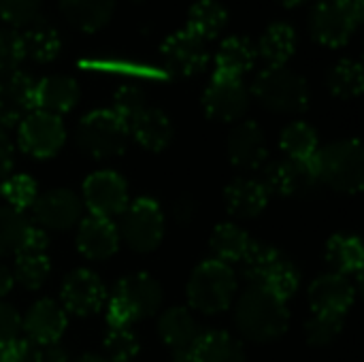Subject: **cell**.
Masks as SVG:
<instances>
[{
    "mask_svg": "<svg viewBox=\"0 0 364 362\" xmlns=\"http://www.w3.org/2000/svg\"><path fill=\"white\" fill-rule=\"evenodd\" d=\"M13 284H15V280H13L11 269H9L6 265L0 262V297H4L6 292H11Z\"/></svg>",
    "mask_w": 364,
    "mask_h": 362,
    "instance_id": "681fc988",
    "label": "cell"
},
{
    "mask_svg": "<svg viewBox=\"0 0 364 362\" xmlns=\"http://www.w3.org/2000/svg\"><path fill=\"white\" fill-rule=\"evenodd\" d=\"M81 201L70 190H49L32 203L36 222L49 230H68L81 220Z\"/></svg>",
    "mask_w": 364,
    "mask_h": 362,
    "instance_id": "e0dca14e",
    "label": "cell"
},
{
    "mask_svg": "<svg viewBox=\"0 0 364 362\" xmlns=\"http://www.w3.org/2000/svg\"><path fill=\"white\" fill-rule=\"evenodd\" d=\"M126 141L128 128L113 111H94L79 122L77 145L96 160L122 156Z\"/></svg>",
    "mask_w": 364,
    "mask_h": 362,
    "instance_id": "52a82bcc",
    "label": "cell"
},
{
    "mask_svg": "<svg viewBox=\"0 0 364 362\" xmlns=\"http://www.w3.org/2000/svg\"><path fill=\"white\" fill-rule=\"evenodd\" d=\"M256 62V49L247 38L241 36H232L228 41L222 43L218 55H215V66L220 75H228V77H241L243 73H247Z\"/></svg>",
    "mask_w": 364,
    "mask_h": 362,
    "instance_id": "f546056e",
    "label": "cell"
},
{
    "mask_svg": "<svg viewBox=\"0 0 364 362\" xmlns=\"http://www.w3.org/2000/svg\"><path fill=\"white\" fill-rule=\"evenodd\" d=\"M15 273H13V280L28 288V290H36L45 284L47 275H49V258L47 254H41V252H19L15 254Z\"/></svg>",
    "mask_w": 364,
    "mask_h": 362,
    "instance_id": "836d02e7",
    "label": "cell"
},
{
    "mask_svg": "<svg viewBox=\"0 0 364 362\" xmlns=\"http://www.w3.org/2000/svg\"><path fill=\"white\" fill-rule=\"evenodd\" d=\"M192 362H245V352L239 339L228 333H203L194 348Z\"/></svg>",
    "mask_w": 364,
    "mask_h": 362,
    "instance_id": "83f0119b",
    "label": "cell"
},
{
    "mask_svg": "<svg viewBox=\"0 0 364 362\" xmlns=\"http://www.w3.org/2000/svg\"><path fill=\"white\" fill-rule=\"evenodd\" d=\"M160 337L168 346L173 361L175 362H192L194 348L198 339L203 337L198 322L194 316L183 309V307H173L162 314L160 324H158Z\"/></svg>",
    "mask_w": 364,
    "mask_h": 362,
    "instance_id": "5bb4252c",
    "label": "cell"
},
{
    "mask_svg": "<svg viewBox=\"0 0 364 362\" xmlns=\"http://www.w3.org/2000/svg\"><path fill=\"white\" fill-rule=\"evenodd\" d=\"M38 362H68V354L60 346V341L43 344V346H38Z\"/></svg>",
    "mask_w": 364,
    "mask_h": 362,
    "instance_id": "c3c4849f",
    "label": "cell"
},
{
    "mask_svg": "<svg viewBox=\"0 0 364 362\" xmlns=\"http://www.w3.org/2000/svg\"><path fill=\"white\" fill-rule=\"evenodd\" d=\"M23 331L26 339L43 346V344H55L66 331V314L64 309L49 299H43L30 307V312L23 318Z\"/></svg>",
    "mask_w": 364,
    "mask_h": 362,
    "instance_id": "44dd1931",
    "label": "cell"
},
{
    "mask_svg": "<svg viewBox=\"0 0 364 362\" xmlns=\"http://www.w3.org/2000/svg\"><path fill=\"white\" fill-rule=\"evenodd\" d=\"M119 235L111 220L90 215L79 224L77 230V247L90 260H105L117 252Z\"/></svg>",
    "mask_w": 364,
    "mask_h": 362,
    "instance_id": "7402d4cb",
    "label": "cell"
},
{
    "mask_svg": "<svg viewBox=\"0 0 364 362\" xmlns=\"http://www.w3.org/2000/svg\"><path fill=\"white\" fill-rule=\"evenodd\" d=\"M282 149L292 160H311L318 151V134L311 126L294 122L282 132Z\"/></svg>",
    "mask_w": 364,
    "mask_h": 362,
    "instance_id": "e575fe53",
    "label": "cell"
},
{
    "mask_svg": "<svg viewBox=\"0 0 364 362\" xmlns=\"http://www.w3.org/2000/svg\"><path fill=\"white\" fill-rule=\"evenodd\" d=\"M328 85L333 90L335 96L339 98H354L363 92L364 87V75L363 66L354 60H343L339 62L331 77H328Z\"/></svg>",
    "mask_w": 364,
    "mask_h": 362,
    "instance_id": "8d00e7d4",
    "label": "cell"
},
{
    "mask_svg": "<svg viewBox=\"0 0 364 362\" xmlns=\"http://www.w3.org/2000/svg\"><path fill=\"white\" fill-rule=\"evenodd\" d=\"M226 26V9L215 0H200L190 9L188 15V30L196 36L215 38Z\"/></svg>",
    "mask_w": 364,
    "mask_h": 362,
    "instance_id": "1f68e13d",
    "label": "cell"
},
{
    "mask_svg": "<svg viewBox=\"0 0 364 362\" xmlns=\"http://www.w3.org/2000/svg\"><path fill=\"white\" fill-rule=\"evenodd\" d=\"M254 96L277 113H303L309 105L305 79L284 66H269L262 70L254 81Z\"/></svg>",
    "mask_w": 364,
    "mask_h": 362,
    "instance_id": "8992f818",
    "label": "cell"
},
{
    "mask_svg": "<svg viewBox=\"0 0 364 362\" xmlns=\"http://www.w3.org/2000/svg\"><path fill=\"white\" fill-rule=\"evenodd\" d=\"M279 4H284V6H296V4H301V2H305V0H277Z\"/></svg>",
    "mask_w": 364,
    "mask_h": 362,
    "instance_id": "816d5d0a",
    "label": "cell"
},
{
    "mask_svg": "<svg viewBox=\"0 0 364 362\" xmlns=\"http://www.w3.org/2000/svg\"><path fill=\"white\" fill-rule=\"evenodd\" d=\"M162 60L173 75L188 77L207 66L209 53L200 36L190 30L168 36L162 45Z\"/></svg>",
    "mask_w": 364,
    "mask_h": 362,
    "instance_id": "2e32d148",
    "label": "cell"
},
{
    "mask_svg": "<svg viewBox=\"0 0 364 362\" xmlns=\"http://www.w3.org/2000/svg\"><path fill=\"white\" fill-rule=\"evenodd\" d=\"M19 331H21V318H19V314L11 305H6V303L0 301V346L17 339L19 337Z\"/></svg>",
    "mask_w": 364,
    "mask_h": 362,
    "instance_id": "f6af8a7d",
    "label": "cell"
},
{
    "mask_svg": "<svg viewBox=\"0 0 364 362\" xmlns=\"http://www.w3.org/2000/svg\"><path fill=\"white\" fill-rule=\"evenodd\" d=\"M15 156H13V145L6 139V134L0 128V179H6L11 169H13Z\"/></svg>",
    "mask_w": 364,
    "mask_h": 362,
    "instance_id": "7dc6e473",
    "label": "cell"
},
{
    "mask_svg": "<svg viewBox=\"0 0 364 362\" xmlns=\"http://www.w3.org/2000/svg\"><path fill=\"white\" fill-rule=\"evenodd\" d=\"M147 109V100H145V92L136 85H122L113 98V113L124 122V126L128 128L141 111Z\"/></svg>",
    "mask_w": 364,
    "mask_h": 362,
    "instance_id": "f35d334b",
    "label": "cell"
},
{
    "mask_svg": "<svg viewBox=\"0 0 364 362\" xmlns=\"http://www.w3.org/2000/svg\"><path fill=\"white\" fill-rule=\"evenodd\" d=\"M79 100V85L75 79L64 75L45 77L41 83L34 85V105L38 111L60 115L70 111Z\"/></svg>",
    "mask_w": 364,
    "mask_h": 362,
    "instance_id": "603a6c76",
    "label": "cell"
},
{
    "mask_svg": "<svg viewBox=\"0 0 364 362\" xmlns=\"http://www.w3.org/2000/svg\"><path fill=\"white\" fill-rule=\"evenodd\" d=\"M311 162L320 183H326L337 192L358 194L364 188V156L356 139L318 149Z\"/></svg>",
    "mask_w": 364,
    "mask_h": 362,
    "instance_id": "7a4b0ae2",
    "label": "cell"
},
{
    "mask_svg": "<svg viewBox=\"0 0 364 362\" xmlns=\"http://www.w3.org/2000/svg\"><path fill=\"white\" fill-rule=\"evenodd\" d=\"M162 303L160 284L147 273H134L124 277L109 303L107 324L109 329L130 326L134 320L149 318L158 312Z\"/></svg>",
    "mask_w": 364,
    "mask_h": 362,
    "instance_id": "277c9868",
    "label": "cell"
},
{
    "mask_svg": "<svg viewBox=\"0 0 364 362\" xmlns=\"http://www.w3.org/2000/svg\"><path fill=\"white\" fill-rule=\"evenodd\" d=\"M83 198L92 215L111 220L128 207V188L126 181L113 171H98L90 175L83 183Z\"/></svg>",
    "mask_w": 364,
    "mask_h": 362,
    "instance_id": "7c38bea8",
    "label": "cell"
},
{
    "mask_svg": "<svg viewBox=\"0 0 364 362\" xmlns=\"http://www.w3.org/2000/svg\"><path fill=\"white\" fill-rule=\"evenodd\" d=\"M209 245H211V252H213L218 262L230 265V262L243 260V256L252 247V241L243 228H239L235 224H220L213 230Z\"/></svg>",
    "mask_w": 364,
    "mask_h": 362,
    "instance_id": "f1b7e54d",
    "label": "cell"
},
{
    "mask_svg": "<svg viewBox=\"0 0 364 362\" xmlns=\"http://www.w3.org/2000/svg\"><path fill=\"white\" fill-rule=\"evenodd\" d=\"M41 0H0V17L11 26H28L36 19Z\"/></svg>",
    "mask_w": 364,
    "mask_h": 362,
    "instance_id": "b9f144b4",
    "label": "cell"
},
{
    "mask_svg": "<svg viewBox=\"0 0 364 362\" xmlns=\"http://www.w3.org/2000/svg\"><path fill=\"white\" fill-rule=\"evenodd\" d=\"M239 265L243 280H247L250 286L267 288L284 301H288L299 290L296 267L271 245L252 243L250 252Z\"/></svg>",
    "mask_w": 364,
    "mask_h": 362,
    "instance_id": "3957f363",
    "label": "cell"
},
{
    "mask_svg": "<svg viewBox=\"0 0 364 362\" xmlns=\"http://www.w3.org/2000/svg\"><path fill=\"white\" fill-rule=\"evenodd\" d=\"M0 362H38V344L17 337L0 346Z\"/></svg>",
    "mask_w": 364,
    "mask_h": 362,
    "instance_id": "ee69618b",
    "label": "cell"
},
{
    "mask_svg": "<svg viewBox=\"0 0 364 362\" xmlns=\"http://www.w3.org/2000/svg\"><path fill=\"white\" fill-rule=\"evenodd\" d=\"M126 243L136 252H154L164 235V218L151 198H139L128 207L122 222Z\"/></svg>",
    "mask_w": 364,
    "mask_h": 362,
    "instance_id": "30bf717a",
    "label": "cell"
},
{
    "mask_svg": "<svg viewBox=\"0 0 364 362\" xmlns=\"http://www.w3.org/2000/svg\"><path fill=\"white\" fill-rule=\"evenodd\" d=\"M105 358L109 362H130L139 354V339L130 331V326L124 329H109L105 337Z\"/></svg>",
    "mask_w": 364,
    "mask_h": 362,
    "instance_id": "74e56055",
    "label": "cell"
},
{
    "mask_svg": "<svg viewBox=\"0 0 364 362\" xmlns=\"http://www.w3.org/2000/svg\"><path fill=\"white\" fill-rule=\"evenodd\" d=\"M66 139L64 124L58 115L32 111L19 124V147L32 158L53 156Z\"/></svg>",
    "mask_w": 364,
    "mask_h": 362,
    "instance_id": "8fae6325",
    "label": "cell"
},
{
    "mask_svg": "<svg viewBox=\"0 0 364 362\" xmlns=\"http://www.w3.org/2000/svg\"><path fill=\"white\" fill-rule=\"evenodd\" d=\"M294 30L288 23H273L260 38L258 51L271 66H284V62H288V58L294 53Z\"/></svg>",
    "mask_w": 364,
    "mask_h": 362,
    "instance_id": "d6a6232c",
    "label": "cell"
},
{
    "mask_svg": "<svg viewBox=\"0 0 364 362\" xmlns=\"http://www.w3.org/2000/svg\"><path fill=\"white\" fill-rule=\"evenodd\" d=\"M260 186L269 196H305L318 190L320 179L311 160H282L264 169Z\"/></svg>",
    "mask_w": 364,
    "mask_h": 362,
    "instance_id": "9c48e42d",
    "label": "cell"
},
{
    "mask_svg": "<svg viewBox=\"0 0 364 362\" xmlns=\"http://www.w3.org/2000/svg\"><path fill=\"white\" fill-rule=\"evenodd\" d=\"M115 0H62L64 17L83 32L100 30L113 15Z\"/></svg>",
    "mask_w": 364,
    "mask_h": 362,
    "instance_id": "4316f807",
    "label": "cell"
},
{
    "mask_svg": "<svg viewBox=\"0 0 364 362\" xmlns=\"http://www.w3.org/2000/svg\"><path fill=\"white\" fill-rule=\"evenodd\" d=\"M235 322L243 337L264 344L286 333L290 314L284 299L267 288L250 286L237 301Z\"/></svg>",
    "mask_w": 364,
    "mask_h": 362,
    "instance_id": "6da1fadb",
    "label": "cell"
},
{
    "mask_svg": "<svg viewBox=\"0 0 364 362\" xmlns=\"http://www.w3.org/2000/svg\"><path fill=\"white\" fill-rule=\"evenodd\" d=\"M343 329V316H333V314H316L307 322V339L311 346H328L339 337Z\"/></svg>",
    "mask_w": 364,
    "mask_h": 362,
    "instance_id": "60d3db41",
    "label": "cell"
},
{
    "mask_svg": "<svg viewBox=\"0 0 364 362\" xmlns=\"http://www.w3.org/2000/svg\"><path fill=\"white\" fill-rule=\"evenodd\" d=\"M23 58L19 32L13 28H0V70H15Z\"/></svg>",
    "mask_w": 364,
    "mask_h": 362,
    "instance_id": "7bdbcfd3",
    "label": "cell"
},
{
    "mask_svg": "<svg viewBox=\"0 0 364 362\" xmlns=\"http://www.w3.org/2000/svg\"><path fill=\"white\" fill-rule=\"evenodd\" d=\"M228 149V158L237 169L243 171H254L258 166H262L264 158H267V143H264V134L260 130V126L256 122H243L239 124L226 143Z\"/></svg>",
    "mask_w": 364,
    "mask_h": 362,
    "instance_id": "ffe728a7",
    "label": "cell"
},
{
    "mask_svg": "<svg viewBox=\"0 0 364 362\" xmlns=\"http://www.w3.org/2000/svg\"><path fill=\"white\" fill-rule=\"evenodd\" d=\"M363 17V6L354 0H322L311 15L314 36L331 47H339L350 41Z\"/></svg>",
    "mask_w": 364,
    "mask_h": 362,
    "instance_id": "ba28073f",
    "label": "cell"
},
{
    "mask_svg": "<svg viewBox=\"0 0 364 362\" xmlns=\"http://www.w3.org/2000/svg\"><path fill=\"white\" fill-rule=\"evenodd\" d=\"M128 134L134 137L139 145L149 151H162L173 139V126L160 109L147 107L139 117L128 126Z\"/></svg>",
    "mask_w": 364,
    "mask_h": 362,
    "instance_id": "cb8c5ba5",
    "label": "cell"
},
{
    "mask_svg": "<svg viewBox=\"0 0 364 362\" xmlns=\"http://www.w3.org/2000/svg\"><path fill=\"white\" fill-rule=\"evenodd\" d=\"M269 194L254 179H237L226 188V207L235 218H256L264 211Z\"/></svg>",
    "mask_w": 364,
    "mask_h": 362,
    "instance_id": "d4e9b609",
    "label": "cell"
},
{
    "mask_svg": "<svg viewBox=\"0 0 364 362\" xmlns=\"http://www.w3.org/2000/svg\"><path fill=\"white\" fill-rule=\"evenodd\" d=\"M23 28L26 30L19 34L23 55L32 58L34 62H51L60 53V34L49 21L34 19Z\"/></svg>",
    "mask_w": 364,
    "mask_h": 362,
    "instance_id": "484cf974",
    "label": "cell"
},
{
    "mask_svg": "<svg viewBox=\"0 0 364 362\" xmlns=\"http://www.w3.org/2000/svg\"><path fill=\"white\" fill-rule=\"evenodd\" d=\"M49 247V237L43 228H36V226H30L28 233H26V239H23V245L19 252H41L45 254ZM17 252V254H19Z\"/></svg>",
    "mask_w": 364,
    "mask_h": 362,
    "instance_id": "bcb514c9",
    "label": "cell"
},
{
    "mask_svg": "<svg viewBox=\"0 0 364 362\" xmlns=\"http://www.w3.org/2000/svg\"><path fill=\"white\" fill-rule=\"evenodd\" d=\"M2 196L15 211H23L26 207H32L36 201V183L28 175H13L6 177L2 183Z\"/></svg>",
    "mask_w": 364,
    "mask_h": 362,
    "instance_id": "ab89813d",
    "label": "cell"
},
{
    "mask_svg": "<svg viewBox=\"0 0 364 362\" xmlns=\"http://www.w3.org/2000/svg\"><path fill=\"white\" fill-rule=\"evenodd\" d=\"M30 224L21 211L11 207H0V258L17 254L23 245Z\"/></svg>",
    "mask_w": 364,
    "mask_h": 362,
    "instance_id": "d590c367",
    "label": "cell"
},
{
    "mask_svg": "<svg viewBox=\"0 0 364 362\" xmlns=\"http://www.w3.org/2000/svg\"><path fill=\"white\" fill-rule=\"evenodd\" d=\"M105 286L102 282L87 269L73 271L62 286V303L75 316H92L105 303Z\"/></svg>",
    "mask_w": 364,
    "mask_h": 362,
    "instance_id": "ac0fdd59",
    "label": "cell"
},
{
    "mask_svg": "<svg viewBox=\"0 0 364 362\" xmlns=\"http://www.w3.org/2000/svg\"><path fill=\"white\" fill-rule=\"evenodd\" d=\"M247 102H250V96H247L245 85L241 83V79L220 75V73L213 75V79L203 96L207 115L213 119H220V122L239 119L245 113Z\"/></svg>",
    "mask_w": 364,
    "mask_h": 362,
    "instance_id": "4fadbf2b",
    "label": "cell"
},
{
    "mask_svg": "<svg viewBox=\"0 0 364 362\" xmlns=\"http://www.w3.org/2000/svg\"><path fill=\"white\" fill-rule=\"evenodd\" d=\"M237 292L235 271L218 260L196 267L188 282V303L203 314H222L230 307Z\"/></svg>",
    "mask_w": 364,
    "mask_h": 362,
    "instance_id": "5b68a950",
    "label": "cell"
},
{
    "mask_svg": "<svg viewBox=\"0 0 364 362\" xmlns=\"http://www.w3.org/2000/svg\"><path fill=\"white\" fill-rule=\"evenodd\" d=\"M326 260L341 275H360L364 265L360 239L348 235H335L326 245Z\"/></svg>",
    "mask_w": 364,
    "mask_h": 362,
    "instance_id": "4dcf8cb0",
    "label": "cell"
},
{
    "mask_svg": "<svg viewBox=\"0 0 364 362\" xmlns=\"http://www.w3.org/2000/svg\"><path fill=\"white\" fill-rule=\"evenodd\" d=\"M354 299L356 288L341 273H326L309 286V303L316 314L346 316V312L354 305Z\"/></svg>",
    "mask_w": 364,
    "mask_h": 362,
    "instance_id": "d6986e66",
    "label": "cell"
},
{
    "mask_svg": "<svg viewBox=\"0 0 364 362\" xmlns=\"http://www.w3.org/2000/svg\"><path fill=\"white\" fill-rule=\"evenodd\" d=\"M34 81L21 70H0V126H15L32 113Z\"/></svg>",
    "mask_w": 364,
    "mask_h": 362,
    "instance_id": "9a60e30c",
    "label": "cell"
},
{
    "mask_svg": "<svg viewBox=\"0 0 364 362\" xmlns=\"http://www.w3.org/2000/svg\"><path fill=\"white\" fill-rule=\"evenodd\" d=\"M75 362H109L105 356H96V354H85L81 358H77Z\"/></svg>",
    "mask_w": 364,
    "mask_h": 362,
    "instance_id": "f907efd6",
    "label": "cell"
}]
</instances>
